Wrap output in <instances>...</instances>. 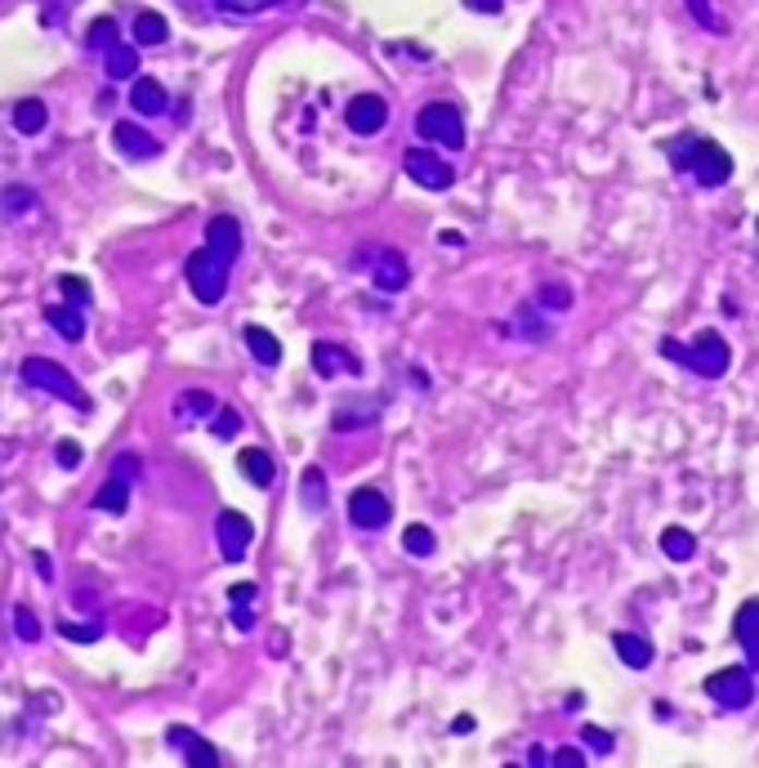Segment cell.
Wrapping results in <instances>:
<instances>
[{"label": "cell", "instance_id": "obj_1", "mask_svg": "<svg viewBox=\"0 0 759 768\" xmlns=\"http://www.w3.org/2000/svg\"><path fill=\"white\" fill-rule=\"evenodd\" d=\"M237 255H242V224L232 215H215L206 228V247L193 251L183 264V277L202 304H219L228 296V273H232Z\"/></svg>", "mask_w": 759, "mask_h": 768}, {"label": "cell", "instance_id": "obj_2", "mask_svg": "<svg viewBox=\"0 0 759 768\" xmlns=\"http://www.w3.org/2000/svg\"><path fill=\"white\" fill-rule=\"evenodd\" d=\"M656 148L666 153V161H671L675 175L692 179V183L706 188V192L728 188V179H733V170H737V161H733V153L724 148V143L710 139V134H701V130H679L675 139H661Z\"/></svg>", "mask_w": 759, "mask_h": 768}, {"label": "cell", "instance_id": "obj_3", "mask_svg": "<svg viewBox=\"0 0 759 768\" xmlns=\"http://www.w3.org/2000/svg\"><path fill=\"white\" fill-rule=\"evenodd\" d=\"M656 353H661V358H671V362H679V367H684L688 375H697V380H724L728 367H733V345L724 340V335H720L715 326L697 331L692 340H675V335H661V340H656Z\"/></svg>", "mask_w": 759, "mask_h": 768}, {"label": "cell", "instance_id": "obj_4", "mask_svg": "<svg viewBox=\"0 0 759 768\" xmlns=\"http://www.w3.org/2000/svg\"><path fill=\"white\" fill-rule=\"evenodd\" d=\"M23 380L32 384V389H45V394L72 403L76 411H89V407H94L89 394L81 389V384H76L59 362H50V358H27V362H23Z\"/></svg>", "mask_w": 759, "mask_h": 768}, {"label": "cell", "instance_id": "obj_5", "mask_svg": "<svg viewBox=\"0 0 759 768\" xmlns=\"http://www.w3.org/2000/svg\"><path fill=\"white\" fill-rule=\"evenodd\" d=\"M701 688L720 710H746L755 701V670L746 661L742 665H724V670H715V675H706Z\"/></svg>", "mask_w": 759, "mask_h": 768}, {"label": "cell", "instance_id": "obj_6", "mask_svg": "<svg viewBox=\"0 0 759 768\" xmlns=\"http://www.w3.org/2000/svg\"><path fill=\"white\" fill-rule=\"evenodd\" d=\"M415 134L460 153L465 148V117L451 104H430V108H420V117H415Z\"/></svg>", "mask_w": 759, "mask_h": 768}, {"label": "cell", "instance_id": "obj_7", "mask_svg": "<svg viewBox=\"0 0 759 768\" xmlns=\"http://www.w3.org/2000/svg\"><path fill=\"white\" fill-rule=\"evenodd\" d=\"M215 537H219V554L228 563H242L246 559V545L255 541V523L246 514H237V509H224L219 523H215Z\"/></svg>", "mask_w": 759, "mask_h": 768}, {"label": "cell", "instance_id": "obj_8", "mask_svg": "<svg viewBox=\"0 0 759 768\" xmlns=\"http://www.w3.org/2000/svg\"><path fill=\"white\" fill-rule=\"evenodd\" d=\"M138 478V460L134 456H121L108 473V483L104 492L94 496V509H108V514H125V501H130V483Z\"/></svg>", "mask_w": 759, "mask_h": 768}, {"label": "cell", "instance_id": "obj_9", "mask_svg": "<svg viewBox=\"0 0 759 768\" xmlns=\"http://www.w3.org/2000/svg\"><path fill=\"white\" fill-rule=\"evenodd\" d=\"M402 166H407V175H411L420 188H434V192L451 188V179H456V170H451L443 157H434L430 148H411V153L402 157Z\"/></svg>", "mask_w": 759, "mask_h": 768}, {"label": "cell", "instance_id": "obj_10", "mask_svg": "<svg viewBox=\"0 0 759 768\" xmlns=\"http://www.w3.org/2000/svg\"><path fill=\"white\" fill-rule=\"evenodd\" d=\"M733 639L746 652V665L759 675V595H750L737 612H733Z\"/></svg>", "mask_w": 759, "mask_h": 768}, {"label": "cell", "instance_id": "obj_11", "mask_svg": "<svg viewBox=\"0 0 759 768\" xmlns=\"http://www.w3.org/2000/svg\"><path fill=\"white\" fill-rule=\"evenodd\" d=\"M349 518L358 523V527H366V532H380L389 518H394V509H389V501H385V492H375V488H358L353 496H349Z\"/></svg>", "mask_w": 759, "mask_h": 768}, {"label": "cell", "instance_id": "obj_12", "mask_svg": "<svg viewBox=\"0 0 759 768\" xmlns=\"http://www.w3.org/2000/svg\"><path fill=\"white\" fill-rule=\"evenodd\" d=\"M345 121H349L353 134H380L385 121H389V108H385L380 94H358V99L345 108Z\"/></svg>", "mask_w": 759, "mask_h": 768}, {"label": "cell", "instance_id": "obj_13", "mask_svg": "<svg viewBox=\"0 0 759 768\" xmlns=\"http://www.w3.org/2000/svg\"><path fill=\"white\" fill-rule=\"evenodd\" d=\"M612 648H616V657H622V665H630V670H648V665L656 661L652 639H643V635H635V631H616V635H612Z\"/></svg>", "mask_w": 759, "mask_h": 768}, {"label": "cell", "instance_id": "obj_14", "mask_svg": "<svg viewBox=\"0 0 759 768\" xmlns=\"http://www.w3.org/2000/svg\"><path fill=\"white\" fill-rule=\"evenodd\" d=\"M170 746L183 751L188 764H219V751L210 742H202L193 729H170Z\"/></svg>", "mask_w": 759, "mask_h": 768}, {"label": "cell", "instance_id": "obj_15", "mask_svg": "<svg viewBox=\"0 0 759 768\" xmlns=\"http://www.w3.org/2000/svg\"><path fill=\"white\" fill-rule=\"evenodd\" d=\"M112 139H117V148H121L125 157H153V153H157V143L148 139V130H138L134 121H117V125H112Z\"/></svg>", "mask_w": 759, "mask_h": 768}, {"label": "cell", "instance_id": "obj_16", "mask_svg": "<svg viewBox=\"0 0 759 768\" xmlns=\"http://www.w3.org/2000/svg\"><path fill=\"white\" fill-rule=\"evenodd\" d=\"M130 104H134V112H144V117H161L166 112V89L153 76H138L134 89H130Z\"/></svg>", "mask_w": 759, "mask_h": 768}, {"label": "cell", "instance_id": "obj_17", "mask_svg": "<svg viewBox=\"0 0 759 768\" xmlns=\"http://www.w3.org/2000/svg\"><path fill=\"white\" fill-rule=\"evenodd\" d=\"M661 554H666V559H675V563H692L697 559V537L688 532V527H666V532H661Z\"/></svg>", "mask_w": 759, "mask_h": 768}, {"label": "cell", "instance_id": "obj_18", "mask_svg": "<svg viewBox=\"0 0 759 768\" xmlns=\"http://www.w3.org/2000/svg\"><path fill=\"white\" fill-rule=\"evenodd\" d=\"M246 349L260 367H277L281 362V345H277V335L264 331V326H246Z\"/></svg>", "mask_w": 759, "mask_h": 768}, {"label": "cell", "instance_id": "obj_19", "mask_svg": "<svg viewBox=\"0 0 759 768\" xmlns=\"http://www.w3.org/2000/svg\"><path fill=\"white\" fill-rule=\"evenodd\" d=\"M313 367L330 380V375H336V371H362V362L358 358H349L340 345H313Z\"/></svg>", "mask_w": 759, "mask_h": 768}, {"label": "cell", "instance_id": "obj_20", "mask_svg": "<svg viewBox=\"0 0 759 768\" xmlns=\"http://www.w3.org/2000/svg\"><path fill=\"white\" fill-rule=\"evenodd\" d=\"M237 469H242L255 488H273V460H268V452H260V447H246L242 456H237Z\"/></svg>", "mask_w": 759, "mask_h": 768}, {"label": "cell", "instance_id": "obj_21", "mask_svg": "<svg viewBox=\"0 0 759 768\" xmlns=\"http://www.w3.org/2000/svg\"><path fill=\"white\" fill-rule=\"evenodd\" d=\"M375 286H380V291H402V286H407V260H402V255H394V251L380 255Z\"/></svg>", "mask_w": 759, "mask_h": 768}, {"label": "cell", "instance_id": "obj_22", "mask_svg": "<svg viewBox=\"0 0 759 768\" xmlns=\"http://www.w3.org/2000/svg\"><path fill=\"white\" fill-rule=\"evenodd\" d=\"M45 317H50V326L63 335V340H85V317H81V309H72V304H59V309H50V313H45Z\"/></svg>", "mask_w": 759, "mask_h": 768}, {"label": "cell", "instance_id": "obj_23", "mask_svg": "<svg viewBox=\"0 0 759 768\" xmlns=\"http://www.w3.org/2000/svg\"><path fill=\"white\" fill-rule=\"evenodd\" d=\"M688 5V19L701 27V32H710V36H728V23L720 19V10L710 5V0H684Z\"/></svg>", "mask_w": 759, "mask_h": 768}, {"label": "cell", "instance_id": "obj_24", "mask_svg": "<svg viewBox=\"0 0 759 768\" xmlns=\"http://www.w3.org/2000/svg\"><path fill=\"white\" fill-rule=\"evenodd\" d=\"M255 586L251 581H242V586H232L228 590V599H232V621H237V626H242V631H251L255 626V616H251V603H255Z\"/></svg>", "mask_w": 759, "mask_h": 768}, {"label": "cell", "instance_id": "obj_25", "mask_svg": "<svg viewBox=\"0 0 759 768\" xmlns=\"http://www.w3.org/2000/svg\"><path fill=\"white\" fill-rule=\"evenodd\" d=\"M434 532H430V527H424V523H411L407 527V532H402V550L411 554V559H430L434 554Z\"/></svg>", "mask_w": 759, "mask_h": 768}, {"label": "cell", "instance_id": "obj_26", "mask_svg": "<svg viewBox=\"0 0 759 768\" xmlns=\"http://www.w3.org/2000/svg\"><path fill=\"white\" fill-rule=\"evenodd\" d=\"M14 130L19 134H40L45 130V104L40 99H23L14 108Z\"/></svg>", "mask_w": 759, "mask_h": 768}, {"label": "cell", "instance_id": "obj_27", "mask_svg": "<svg viewBox=\"0 0 759 768\" xmlns=\"http://www.w3.org/2000/svg\"><path fill=\"white\" fill-rule=\"evenodd\" d=\"M166 36H170V27H166L161 14H138L134 19V40L138 45H166Z\"/></svg>", "mask_w": 759, "mask_h": 768}, {"label": "cell", "instance_id": "obj_28", "mask_svg": "<svg viewBox=\"0 0 759 768\" xmlns=\"http://www.w3.org/2000/svg\"><path fill=\"white\" fill-rule=\"evenodd\" d=\"M134 72H138L134 50H125V45L112 40V50H108V76H112V81H125V76H134Z\"/></svg>", "mask_w": 759, "mask_h": 768}, {"label": "cell", "instance_id": "obj_29", "mask_svg": "<svg viewBox=\"0 0 759 768\" xmlns=\"http://www.w3.org/2000/svg\"><path fill=\"white\" fill-rule=\"evenodd\" d=\"M537 304L550 309V313H567V309H573V291L558 286V281H550V286H541V291H537Z\"/></svg>", "mask_w": 759, "mask_h": 768}, {"label": "cell", "instance_id": "obj_30", "mask_svg": "<svg viewBox=\"0 0 759 768\" xmlns=\"http://www.w3.org/2000/svg\"><path fill=\"white\" fill-rule=\"evenodd\" d=\"M174 411H179V416H188V411H197V416H215V398H210V394H183V398L174 403Z\"/></svg>", "mask_w": 759, "mask_h": 768}, {"label": "cell", "instance_id": "obj_31", "mask_svg": "<svg viewBox=\"0 0 759 768\" xmlns=\"http://www.w3.org/2000/svg\"><path fill=\"white\" fill-rule=\"evenodd\" d=\"M304 505H309L313 514L326 505V501H322V469H309V473H304Z\"/></svg>", "mask_w": 759, "mask_h": 768}, {"label": "cell", "instance_id": "obj_32", "mask_svg": "<svg viewBox=\"0 0 759 768\" xmlns=\"http://www.w3.org/2000/svg\"><path fill=\"white\" fill-rule=\"evenodd\" d=\"M581 737H586V746H590L594 755H612V746H616V742H612V733H603V729H594V724H586V729H581Z\"/></svg>", "mask_w": 759, "mask_h": 768}, {"label": "cell", "instance_id": "obj_33", "mask_svg": "<svg viewBox=\"0 0 759 768\" xmlns=\"http://www.w3.org/2000/svg\"><path fill=\"white\" fill-rule=\"evenodd\" d=\"M59 631H63L68 639H81V644H94V639L104 635V626H99V621H89V626H72V621H63Z\"/></svg>", "mask_w": 759, "mask_h": 768}, {"label": "cell", "instance_id": "obj_34", "mask_svg": "<svg viewBox=\"0 0 759 768\" xmlns=\"http://www.w3.org/2000/svg\"><path fill=\"white\" fill-rule=\"evenodd\" d=\"M215 5L237 10V14H255V10H273V5H281V0H215Z\"/></svg>", "mask_w": 759, "mask_h": 768}, {"label": "cell", "instance_id": "obj_35", "mask_svg": "<svg viewBox=\"0 0 759 768\" xmlns=\"http://www.w3.org/2000/svg\"><path fill=\"white\" fill-rule=\"evenodd\" d=\"M545 764H567V768H581V764H586V751H577V746H558L554 755L545 751Z\"/></svg>", "mask_w": 759, "mask_h": 768}, {"label": "cell", "instance_id": "obj_36", "mask_svg": "<svg viewBox=\"0 0 759 768\" xmlns=\"http://www.w3.org/2000/svg\"><path fill=\"white\" fill-rule=\"evenodd\" d=\"M59 291H63L68 300H76V304H89V286H85L81 277H59Z\"/></svg>", "mask_w": 759, "mask_h": 768}, {"label": "cell", "instance_id": "obj_37", "mask_svg": "<svg viewBox=\"0 0 759 768\" xmlns=\"http://www.w3.org/2000/svg\"><path fill=\"white\" fill-rule=\"evenodd\" d=\"M14 626H19V639H27V644H32L36 635H40V626H36V616H32L27 608H14Z\"/></svg>", "mask_w": 759, "mask_h": 768}, {"label": "cell", "instance_id": "obj_38", "mask_svg": "<svg viewBox=\"0 0 759 768\" xmlns=\"http://www.w3.org/2000/svg\"><path fill=\"white\" fill-rule=\"evenodd\" d=\"M224 420H215V434L219 439H232L237 434V429H242V416H237V411H219Z\"/></svg>", "mask_w": 759, "mask_h": 768}, {"label": "cell", "instance_id": "obj_39", "mask_svg": "<svg viewBox=\"0 0 759 768\" xmlns=\"http://www.w3.org/2000/svg\"><path fill=\"white\" fill-rule=\"evenodd\" d=\"M59 465H63V469H76V465H81V443L63 439V443H59Z\"/></svg>", "mask_w": 759, "mask_h": 768}, {"label": "cell", "instance_id": "obj_40", "mask_svg": "<svg viewBox=\"0 0 759 768\" xmlns=\"http://www.w3.org/2000/svg\"><path fill=\"white\" fill-rule=\"evenodd\" d=\"M117 40V23H94V32H89V45H112Z\"/></svg>", "mask_w": 759, "mask_h": 768}, {"label": "cell", "instance_id": "obj_41", "mask_svg": "<svg viewBox=\"0 0 759 768\" xmlns=\"http://www.w3.org/2000/svg\"><path fill=\"white\" fill-rule=\"evenodd\" d=\"M465 5H469L473 14H501L505 0H465Z\"/></svg>", "mask_w": 759, "mask_h": 768}, {"label": "cell", "instance_id": "obj_42", "mask_svg": "<svg viewBox=\"0 0 759 768\" xmlns=\"http://www.w3.org/2000/svg\"><path fill=\"white\" fill-rule=\"evenodd\" d=\"M10 197H14V202H10L14 211H27V202H32V192H27V188H14V192H10Z\"/></svg>", "mask_w": 759, "mask_h": 768}, {"label": "cell", "instance_id": "obj_43", "mask_svg": "<svg viewBox=\"0 0 759 768\" xmlns=\"http://www.w3.org/2000/svg\"><path fill=\"white\" fill-rule=\"evenodd\" d=\"M36 572L45 576V581H50V576H55V563H50V554H36Z\"/></svg>", "mask_w": 759, "mask_h": 768}, {"label": "cell", "instance_id": "obj_44", "mask_svg": "<svg viewBox=\"0 0 759 768\" xmlns=\"http://www.w3.org/2000/svg\"><path fill=\"white\" fill-rule=\"evenodd\" d=\"M755 232H759V215H755Z\"/></svg>", "mask_w": 759, "mask_h": 768}]
</instances>
